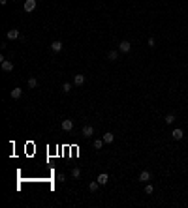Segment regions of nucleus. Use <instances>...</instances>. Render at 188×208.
Listing matches in <instances>:
<instances>
[{
    "instance_id": "4",
    "label": "nucleus",
    "mask_w": 188,
    "mask_h": 208,
    "mask_svg": "<svg viewBox=\"0 0 188 208\" xmlns=\"http://www.w3.org/2000/svg\"><path fill=\"white\" fill-rule=\"evenodd\" d=\"M96 180L100 182V186H105V184L109 182V174H107V173H100V174H98V178H96Z\"/></svg>"
},
{
    "instance_id": "2",
    "label": "nucleus",
    "mask_w": 188,
    "mask_h": 208,
    "mask_svg": "<svg viewBox=\"0 0 188 208\" xmlns=\"http://www.w3.org/2000/svg\"><path fill=\"white\" fill-rule=\"evenodd\" d=\"M23 8H25L26 13H32V11L36 10V0H25V6Z\"/></svg>"
},
{
    "instance_id": "21",
    "label": "nucleus",
    "mask_w": 188,
    "mask_h": 208,
    "mask_svg": "<svg viewBox=\"0 0 188 208\" xmlns=\"http://www.w3.org/2000/svg\"><path fill=\"white\" fill-rule=\"evenodd\" d=\"M153 191H154V187L151 186V184H147V186H145V193H147V195H151Z\"/></svg>"
},
{
    "instance_id": "9",
    "label": "nucleus",
    "mask_w": 188,
    "mask_h": 208,
    "mask_svg": "<svg viewBox=\"0 0 188 208\" xmlns=\"http://www.w3.org/2000/svg\"><path fill=\"white\" fill-rule=\"evenodd\" d=\"M6 38H8V39H17V38H19V30H15V28H11V30H8V34H6Z\"/></svg>"
},
{
    "instance_id": "15",
    "label": "nucleus",
    "mask_w": 188,
    "mask_h": 208,
    "mask_svg": "<svg viewBox=\"0 0 188 208\" xmlns=\"http://www.w3.org/2000/svg\"><path fill=\"white\" fill-rule=\"evenodd\" d=\"M92 146H94V148H96V150H100V148H102V146H103V139H96V141H94V145H92Z\"/></svg>"
},
{
    "instance_id": "16",
    "label": "nucleus",
    "mask_w": 188,
    "mask_h": 208,
    "mask_svg": "<svg viewBox=\"0 0 188 208\" xmlns=\"http://www.w3.org/2000/svg\"><path fill=\"white\" fill-rule=\"evenodd\" d=\"M36 86H38V79L30 77V79H28V88H36Z\"/></svg>"
},
{
    "instance_id": "7",
    "label": "nucleus",
    "mask_w": 188,
    "mask_h": 208,
    "mask_svg": "<svg viewBox=\"0 0 188 208\" xmlns=\"http://www.w3.org/2000/svg\"><path fill=\"white\" fill-rule=\"evenodd\" d=\"M149 180H151V173H149V171H141V173H139V182H149Z\"/></svg>"
},
{
    "instance_id": "13",
    "label": "nucleus",
    "mask_w": 188,
    "mask_h": 208,
    "mask_svg": "<svg viewBox=\"0 0 188 208\" xmlns=\"http://www.w3.org/2000/svg\"><path fill=\"white\" fill-rule=\"evenodd\" d=\"M21 96H23V90L21 88H13V90H11V98H13V99H19Z\"/></svg>"
},
{
    "instance_id": "10",
    "label": "nucleus",
    "mask_w": 188,
    "mask_h": 208,
    "mask_svg": "<svg viewBox=\"0 0 188 208\" xmlns=\"http://www.w3.org/2000/svg\"><path fill=\"white\" fill-rule=\"evenodd\" d=\"M51 51H53V53H60L62 51V43L60 41H53L51 43Z\"/></svg>"
},
{
    "instance_id": "22",
    "label": "nucleus",
    "mask_w": 188,
    "mask_h": 208,
    "mask_svg": "<svg viewBox=\"0 0 188 208\" xmlns=\"http://www.w3.org/2000/svg\"><path fill=\"white\" fill-rule=\"evenodd\" d=\"M149 47H156V39L154 38H149Z\"/></svg>"
},
{
    "instance_id": "6",
    "label": "nucleus",
    "mask_w": 188,
    "mask_h": 208,
    "mask_svg": "<svg viewBox=\"0 0 188 208\" xmlns=\"http://www.w3.org/2000/svg\"><path fill=\"white\" fill-rule=\"evenodd\" d=\"M85 75H81V73H77V75H75V77H74V83H75V85H77V86H83V85H85Z\"/></svg>"
},
{
    "instance_id": "17",
    "label": "nucleus",
    "mask_w": 188,
    "mask_h": 208,
    "mask_svg": "<svg viewBox=\"0 0 188 208\" xmlns=\"http://www.w3.org/2000/svg\"><path fill=\"white\" fill-rule=\"evenodd\" d=\"M62 92H64V94L71 92V85H70V83H64V85H62Z\"/></svg>"
},
{
    "instance_id": "23",
    "label": "nucleus",
    "mask_w": 188,
    "mask_h": 208,
    "mask_svg": "<svg viewBox=\"0 0 188 208\" xmlns=\"http://www.w3.org/2000/svg\"><path fill=\"white\" fill-rule=\"evenodd\" d=\"M64 178H66V176H64V174H62V173H60V174H57V180H58V182H62V180H64Z\"/></svg>"
},
{
    "instance_id": "19",
    "label": "nucleus",
    "mask_w": 188,
    "mask_h": 208,
    "mask_svg": "<svg viewBox=\"0 0 188 208\" xmlns=\"http://www.w3.org/2000/svg\"><path fill=\"white\" fill-rule=\"evenodd\" d=\"M71 176H74V178H79V176H81V169H77V167H75V169H71Z\"/></svg>"
},
{
    "instance_id": "8",
    "label": "nucleus",
    "mask_w": 188,
    "mask_h": 208,
    "mask_svg": "<svg viewBox=\"0 0 188 208\" xmlns=\"http://www.w3.org/2000/svg\"><path fill=\"white\" fill-rule=\"evenodd\" d=\"M94 135V127L92 126H85L83 127V137H92Z\"/></svg>"
},
{
    "instance_id": "3",
    "label": "nucleus",
    "mask_w": 188,
    "mask_h": 208,
    "mask_svg": "<svg viewBox=\"0 0 188 208\" xmlns=\"http://www.w3.org/2000/svg\"><path fill=\"white\" fill-rule=\"evenodd\" d=\"M171 137H173L175 141H181V139L185 137V131H182L181 127H177V129H173V131H171Z\"/></svg>"
},
{
    "instance_id": "24",
    "label": "nucleus",
    "mask_w": 188,
    "mask_h": 208,
    "mask_svg": "<svg viewBox=\"0 0 188 208\" xmlns=\"http://www.w3.org/2000/svg\"><path fill=\"white\" fill-rule=\"evenodd\" d=\"M0 4H2V6H4V4H8V0H0Z\"/></svg>"
},
{
    "instance_id": "12",
    "label": "nucleus",
    "mask_w": 188,
    "mask_h": 208,
    "mask_svg": "<svg viewBox=\"0 0 188 208\" xmlns=\"http://www.w3.org/2000/svg\"><path fill=\"white\" fill-rule=\"evenodd\" d=\"M103 143H107V145H109V143H113L115 141V135L113 133H109V131H107V133H103Z\"/></svg>"
},
{
    "instance_id": "20",
    "label": "nucleus",
    "mask_w": 188,
    "mask_h": 208,
    "mask_svg": "<svg viewBox=\"0 0 188 208\" xmlns=\"http://www.w3.org/2000/svg\"><path fill=\"white\" fill-rule=\"evenodd\" d=\"M107 58H109V60H117V58H119L117 51H109V54H107Z\"/></svg>"
},
{
    "instance_id": "5",
    "label": "nucleus",
    "mask_w": 188,
    "mask_h": 208,
    "mask_svg": "<svg viewBox=\"0 0 188 208\" xmlns=\"http://www.w3.org/2000/svg\"><path fill=\"white\" fill-rule=\"evenodd\" d=\"M62 129L64 131H71L74 129V120H62Z\"/></svg>"
},
{
    "instance_id": "11",
    "label": "nucleus",
    "mask_w": 188,
    "mask_h": 208,
    "mask_svg": "<svg viewBox=\"0 0 188 208\" xmlns=\"http://www.w3.org/2000/svg\"><path fill=\"white\" fill-rule=\"evenodd\" d=\"M2 70H4V71H13V62L4 60V62H2Z\"/></svg>"
},
{
    "instance_id": "14",
    "label": "nucleus",
    "mask_w": 188,
    "mask_h": 208,
    "mask_svg": "<svg viewBox=\"0 0 188 208\" xmlns=\"http://www.w3.org/2000/svg\"><path fill=\"white\" fill-rule=\"evenodd\" d=\"M98 186H100V182L98 180H96V182H90V186H89V189L92 191V193H96V191H98Z\"/></svg>"
},
{
    "instance_id": "18",
    "label": "nucleus",
    "mask_w": 188,
    "mask_h": 208,
    "mask_svg": "<svg viewBox=\"0 0 188 208\" xmlns=\"http://www.w3.org/2000/svg\"><path fill=\"white\" fill-rule=\"evenodd\" d=\"M173 122H175V114H173V113H169V114L166 116V124H173Z\"/></svg>"
},
{
    "instance_id": "1",
    "label": "nucleus",
    "mask_w": 188,
    "mask_h": 208,
    "mask_svg": "<svg viewBox=\"0 0 188 208\" xmlns=\"http://www.w3.org/2000/svg\"><path fill=\"white\" fill-rule=\"evenodd\" d=\"M119 51H121V53H130L132 51V43L128 41V39H122V41L119 43Z\"/></svg>"
}]
</instances>
